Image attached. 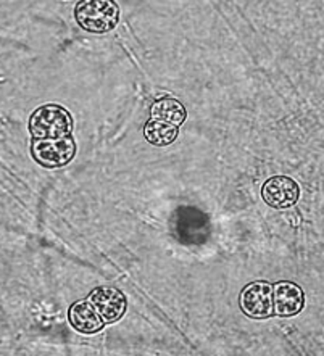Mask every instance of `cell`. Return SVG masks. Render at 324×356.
<instances>
[{
    "label": "cell",
    "instance_id": "cell-1",
    "mask_svg": "<svg viewBox=\"0 0 324 356\" xmlns=\"http://www.w3.org/2000/svg\"><path fill=\"white\" fill-rule=\"evenodd\" d=\"M73 131V118L67 108L60 105H42L33 111L29 118V132L34 139H63Z\"/></svg>",
    "mask_w": 324,
    "mask_h": 356
},
{
    "label": "cell",
    "instance_id": "cell-2",
    "mask_svg": "<svg viewBox=\"0 0 324 356\" xmlns=\"http://www.w3.org/2000/svg\"><path fill=\"white\" fill-rule=\"evenodd\" d=\"M74 18L86 31L104 34L118 24V5L111 0H83L76 5Z\"/></svg>",
    "mask_w": 324,
    "mask_h": 356
},
{
    "label": "cell",
    "instance_id": "cell-3",
    "mask_svg": "<svg viewBox=\"0 0 324 356\" xmlns=\"http://www.w3.org/2000/svg\"><path fill=\"white\" fill-rule=\"evenodd\" d=\"M31 155L34 161H38L44 168H62L67 166L76 155V144L72 137L63 139H45L33 140Z\"/></svg>",
    "mask_w": 324,
    "mask_h": 356
},
{
    "label": "cell",
    "instance_id": "cell-4",
    "mask_svg": "<svg viewBox=\"0 0 324 356\" xmlns=\"http://www.w3.org/2000/svg\"><path fill=\"white\" fill-rule=\"evenodd\" d=\"M241 309L252 319L273 316V286L266 281H257L247 286L241 293Z\"/></svg>",
    "mask_w": 324,
    "mask_h": 356
},
{
    "label": "cell",
    "instance_id": "cell-5",
    "mask_svg": "<svg viewBox=\"0 0 324 356\" xmlns=\"http://www.w3.org/2000/svg\"><path fill=\"white\" fill-rule=\"evenodd\" d=\"M89 300L97 308L105 324L120 321L121 316L126 313V308H128V302H126L123 292L108 286L94 289L89 295Z\"/></svg>",
    "mask_w": 324,
    "mask_h": 356
},
{
    "label": "cell",
    "instance_id": "cell-6",
    "mask_svg": "<svg viewBox=\"0 0 324 356\" xmlns=\"http://www.w3.org/2000/svg\"><path fill=\"white\" fill-rule=\"evenodd\" d=\"M300 195L298 184L292 177L273 176L261 187V197L273 208H289L295 205Z\"/></svg>",
    "mask_w": 324,
    "mask_h": 356
},
{
    "label": "cell",
    "instance_id": "cell-7",
    "mask_svg": "<svg viewBox=\"0 0 324 356\" xmlns=\"http://www.w3.org/2000/svg\"><path fill=\"white\" fill-rule=\"evenodd\" d=\"M305 305V295L297 284L282 281L273 286V314L281 318L295 316Z\"/></svg>",
    "mask_w": 324,
    "mask_h": 356
},
{
    "label": "cell",
    "instance_id": "cell-8",
    "mask_svg": "<svg viewBox=\"0 0 324 356\" xmlns=\"http://www.w3.org/2000/svg\"><path fill=\"white\" fill-rule=\"evenodd\" d=\"M68 319L70 324L73 325V329L86 335L97 334L105 325V321L102 316H100L97 308L94 307L89 298L74 302L72 307H70Z\"/></svg>",
    "mask_w": 324,
    "mask_h": 356
},
{
    "label": "cell",
    "instance_id": "cell-9",
    "mask_svg": "<svg viewBox=\"0 0 324 356\" xmlns=\"http://www.w3.org/2000/svg\"><path fill=\"white\" fill-rule=\"evenodd\" d=\"M150 116L152 120L163 121V123L178 126L179 128V126L186 121L187 111L184 108V105H182L178 99L163 97L154 102V105H152L150 108Z\"/></svg>",
    "mask_w": 324,
    "mask_h": 356
},
{
    "label": "cell",
    "instance_id": "cell-10",
    "mask_svg": "<svg viewBox=\"0 0 324 356\" xmlns=\"http://www.w3.org/2000/svg\"><path fill=\"white\" fill-rule=\"evenodd\" d=\"M178 134H179L178 126L163 123V121H159V120L147 121L144 128V136L147 142L156 147L173 144Z\"/></svg>",
    "mask_w": 324,
    "mask_h": 356
}]
</instances>
